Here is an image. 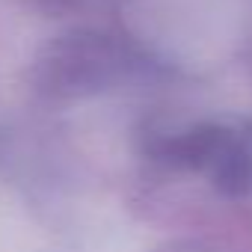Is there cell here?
I'll return each mask as SVG.
<instances>
[{
  "instance_id": "obj_1",
  "label": "cell",
  "mask_w": 252,
  "mask_h": 252,
  "mask_svg": "<svg viewBox=\"0 0 252 252\" xmlns=\"http://www.w3.org/2000/svg\"><path fill=\"white\" fill-rule=\"evenodd\" d=\"M205 172L211 175L214 187H220L225 196L249 193L252 190V143L243 134L228 128L220 149L208 160Z\"/></svg>"
}]
</instances>
